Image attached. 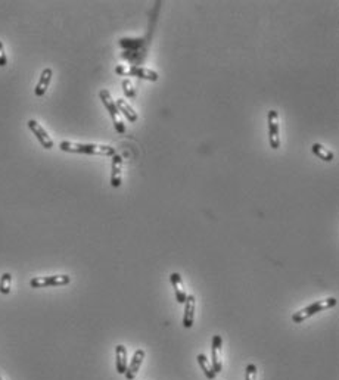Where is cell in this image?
Returning a JSON list of instances; mask_svg holds the SVG:
<instances>
[{
  "mask_svg": "<svg viewBox=\"0 0 339 380\" xmlns=\"http://www.w3.org/2000/svg\"><path fill=\"white\" fill-rule=\"evenodd\" d=\"M222 345H223L222 336H220V335H214L212 343H211V366H212V370L215 371V374L220 373L223 370L222 358H220Z\"/></svg>",
  "mask_w": 339,
  "mask_h": 380,
  "instance_id": "cell-8",
  "label": "cell"
},
{
  "mask_svg": "<svg viewBox=\"0 0 339 380\" xmlns=\"http://www.w3.org/2000/svg\"><path fill=\"white\" fill-rule=\"evenodd\" d=\"M170 281L173 284V289H174V293H176L177 302L179 304H184V301L187 298V293H186V288H184L182 276L179 273H171L170 274Z\"/></svg>",
  "mask_w": 339,
  "mask_h": 380,
  "instance_id": "cell-12",
  "label": "cell"
},
{
  "mask_svg": "<svg viewBox=\"0 0 339 380\" xmlns=\"http://www.w3.org/2000/svg\"><path fill=\"white\" fill-rule=\"evenodd\" d=\"M71 281V277L66 274H58V276H43V277H34L30 280V286L34 289L39 288H52V286H65Z\"/></svg>",
  "mask_w": 339,
  "mask_h": 380,
  "instance_id": "cell-5",
  "label": "cell"
},
{
  "mask_svg": "<svg viewBox=\"0 0 339 380\" xmlns=\"http://www.w3.org/2000/svg\"><path fill=\"white\" fill-rule=\"evenodd\" d=\"M121 181H123V156L115 153L111 162V186L119 187Z\"/></svg>",
  "mask_w": 339,
  "mask_h": 380,
  "instance_id": "cell-11",
  "label": "cell"
},
{
  "mask_svg": "<svg viewBox=\"0 0 339 380\" xmlns=\"http://www.w3.org/2000/svg\"><path fill=\"white\" fill-rule=\"evenodd\" d=\"M52 76H53V71L51 69V68L43 69V73H41V76H40V78H39V83H37L36 90H34V93H36V96H37V98L44 96L46 90H47L49 84H51V81H52Z\"/></svg>",
  "mask_w": 339,
  "mask_h": 380,
  "instance_id": "cell-14",
  "label": "cell"
},
{
  "mask_svg": "<svg viewBox=\"0 0 339 380\" xmlns=\"http://www.w3.org/2000/svg\"><path fill=\"white\" fill-rule=\"evenodd\" d=\"M129 366V357H127V349L124 345H117L115 348V367L119 374H124Z\"/></svg>",
  "mask_w": 339,
  "mask_h": 380,
  "instance_id": "cell-13",
  "label": "cell"
},
{
  "mask_svg": "<svg viewBox=\"0 0 339 380\" xmlns=\"http://www.w3.org/2000/svg\"><path fill=\"white\" fill-rule=\"evenodd\" d=\"M0 380H3V379H2V376H0Z\"/></svg>",
  "mask_w": 339,
  "mask_h": 380,
  "instance_id": "cell-22",
  "label": "cell"
},
{
  "mask_svg": "<svg viewBox=\"0 0 339 380\" xmlns=\"http://www.w3.org/2000/svg\"><path fill=\"white\" fill-rule=\"evenodd\" d=\"M27 126L28 128L33 131V134L37 137V140L40 141V145L44 148V149H52L53 148V140L51 139V136L46 133V130L43 128V127L40 126L39 123L36 121V120H30L28 123H27Z\"/></svg>",
  "mask_w": 339,
  "mask_h": 380,
  "instance_id": "cell-7",
  "label": "cell"
},
{
  "mask_svg": "<svg viewBox=\"0 0 339 380\" xmlns=\"http://www.w3.org/2000/svg\"><path fill=\"white\" fill-rule=\"evenodd\" d=\"M146 357V352L143 349H136L134 354H133V358H131L130 366H127V370H126V379L127 380H133L136 377V374L139 373V370L143 364V360Z\"/></svg>",
  "mask_w": 339,
  "mask_h": 380,
  "instance_id": "cell-10",
  "label": "cell"
},
{
  "mask_svg": "<svg viewBox=\"0 0 339 380\" xmlns=\"http://www.w3.org/2000/svg\"><path fill=\"white\" fill-rule=\"evenodd\" d=\"M115 73L118 76L137 77V78L148 80V81H158V78H159L157 71L144 68V66H139V65H130V66L118 65V66H115Z\"/></svg>",
  "mask_w": 339,
  "mask_h": 380,
  "instance_id": "cell-4",
  "label": "cell"
},
{
  "mask_svg": "<svg viewBox=\"0 0 339 380\" xmlns=\"http://www.w3.org/2000/svg\"><path fill=\"white\" fill-rule=\"evenodd\" d=\"M336 304H338V299L333 298V296L326 298V299H320V301L313 302V304H310L308 306H305V308H302L300 311H297V313L292 316V321H294V323H302V321H305L307 318L313 317L314 314H319V313L326 311L329 308H333Z\"/></svg>",
  "mask_w": 339,
  "mask_h": 380,
  "instance_id": "cell-2",
  "label": "cell"
},
{
  "mask_svg": "<svg viewBox=\"0 0 339 380\" xmlns=\"http://www.w3.org/2000/svg\"><path fill=\"white\" fill-rule=\"evenodd\" d=\"M99 98H101V101H102V103L105 105L106 111L111 115L115 130H117L119 134H126V130H127V128H126V124H124V121H123V118H121V115H119V111H118L115 101L112 99L111 93L105 89L101 90V91H99Z\"/></svg>",
  "mask_w": 339,
  "mask_h": 380,
  "instance_id": "cell-3",
  "label": "cell"
},
{
  "mask_svg": "<svg viewBox=\"0 0 339 380\" xmlns=\"http://www.w3.org/2000/svg\"><path fill=\"white\" fill-rule=\"evenodd\" d=\"M123 91H124V94H126V98H129V99H134L136 98V89H134V86H133V83H131L130 80H124L123 81Z\"/></svg>",
  "mask_w": 339,
  "mask_h": 380,
  "instance_id": "cell-19",
  "label": "cell"
},
{
  "mask_svg": "<svg viewBox=\"0 0 339 380\" xmlns=\"http://www.w3.org/2000/svg\"><path fill=\"white\" fill-rule=\"evenodd\" d=\"M198 364H199V367L202 368V371H204V374L208 377L209 380H214L215 379V371L212 370V366H211V363L208 361V358H207V355L204 354H199L198 355Z\"/></svg>",
  "mask_w": 339,
  "mask_h": 380,
  "instance_id": "cell-17",
  "label": "cell"
},
{
  "mask_svg": "<svg viewBox=\"0 0 339 380\" xmlns=\"http://www.w3.org/2000/svg\"><path fill=\"white\" fill-rule=\"evenodd\" d=\"M257 374H258L257 366L255 364H248L247 368H245V380H257Z\"/></svg>",
  "mask_w": 339,
  "mask_h": 380,
  "instance_id": "cell-20",
  "label": "cell"
},
{
  "mask_svg": "<svg viewBox=\"0 0 339 380\" xmlns=\"http://www.w3.org/2000/svg\"><path fill=\"white\" fill-rule=\"evenodd\" d=\"M195 308H196V298L195 295H187L184 301V314H183V327L190 329L195 321Z\"/></svg>",
  "mask_w": 339,
  "mask_h": 380,
  "instance_id": "cell-9",
  "label": "cell"
},
{
  "mask_svg": "<svg viewBox=\"0 0 339 380\" xmlns=\"http://www.w3.org/2000/svg\"><path fill=\"white\" fill-rule=\"evenodd\" d=\"M311 152H313L317 158H320L322 161H326V162L333 161V158H335L333 152L329 151L326 146H323V145H320V143H314L313 146H311Z\"/></svg>",
  "mask_w": 339,
  "mask_h": 380,
  "instance_id": "cell-16",
  "label": "cell"
},
{
  "mask_svg": "<svg viewBox=\"0 0 339 380\" xmlns=\"http://www.w3.org/2000/svg\"><path fill=\"white\" fill-rule=\"evenodd\" d=\"M115 105H117L119 114L124 115L130 123H136V121H137V112H136L130 105L127 103L126 99H117V101H115Z\"/></svg>",
  "mask_w": 339,
  "mask_h": 380,
  "instance_id": "cell-15",
  "label": "cell"
},
{
  "mask_svg": "<svg viewBox=\"0 0 339 380\" xmlns=\"http://www.w3.org/2000/svg\"><path fill=\"white\" fill-rule=\"evenodd\" d=\"M6 63H8L6 53H5V49H3V43L0 41V66H6Z\"/></svg>",
  "mask_w": 339,
  "mask_h": 380,
  "instance_id": "cell-21",
  "label": "cell"
},
{
  "mask_svg": "<svg viewBox=\"0 0 339 380\" xmlns=\"http://www.w3.org/2000/svg\"><path fill=\"white\" fill-rule=\"evenodd\" d=\"M11 286H12L11 273H3V276L0 277V293L2 295H9L11 293Z\"/></svg>",
  "mask_w": 339,
  "mask_h": 380,
  "instance_id": "cell-18",
  "label": "cell"
},
{
  "mask_svg": "<svg viewBox=\"0 0 339 380\" xmlns=\"http://www.w3.org/2000/svg\"><path fill=\"white\" fill-rule=\"evenodd\" d=\"M61 151L71 153H84V155H104V156H114L115 149L108 145H94V143H74V141H61Z\"/></svg>",
  "mask_w": 339,
  "mask_h": 380,
  "instance_id": "cell-1",
  "label": "cell"
},
{
  "mask_svg": "<svg viewBox=\"0 0 339 380\" xmlns=\"http://www.w3.org/2000/svg\"><path fill=\"white\" fill-rule=\"evenodd\" d=\"M267 123H269V143L272 149L277 151L280 148V128H279V114L274 109L269 112Z\"/></svg>",
  "mask_w": 339,
  "mask_h": 380,
  "instance_id": "cell-6",
  "label": "cell"
}]
</instances>
